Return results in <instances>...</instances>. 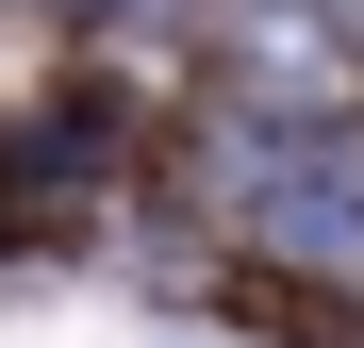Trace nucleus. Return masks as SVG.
I'll list each match as a JSON object with an SVG mask.
<instances>
[{
    "label": "nucleus",
    "mask_w": 364,
    "mask_h": 348,
    "mask_svg": "<svg viewBox=\"0 0 364 348\" xmlns=\"http://www.w3.org/2000/svg\"><path fill=\"white\" fill-rule=\"evenodd\" d=\"M265 216H282V232H348V216H364V133H298V149L265 166Z\"/></svg>",
    "instance_id": "obj_1"
}]
</instances>
